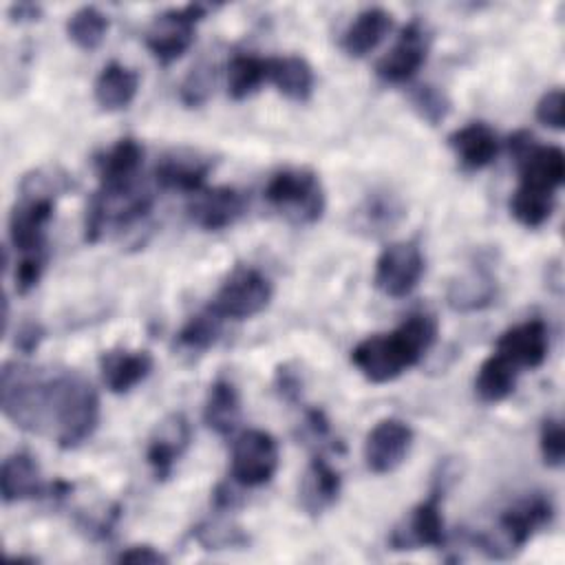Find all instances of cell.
Wrapping results in <instances>:
<instances>
[{"label":"cell","instance_id":"obj_1","mask_svg":"<svg viewBox=\"0 0 565 565\" xmlns=\"http://www.w3.org/2000/svg\"><path fill=\"white\" fill-rule=\"evenodd\" d=\"M437 320L430 313H413L388 333H373L351 351L353 366L373 384H386L415 366L435 344Z\"/></svg>","mask_w":565,"mask_h":565},{"label":"cell","instance_id":"obj_2","mask_svg":"<svg viewBox=\"0 0 565 565\" xmlns=\"http://www.w3.org/2000/svg\"><path fill=\"white\" fill-rule=\"evenodd\" d=\"M99 424V395L93 384L73 369H51L46 433L62 450L88 441Z\"/></svg>","mask_w":565,"mask_h":565},{"label":"cell","instance_id":"obj_3","mask_svg":"<svg viewBox=\"0 0 565 565\" xmlns=\"http://www.w3.org/2000/svg\"><path fill=\"white\" fill-rule=\"evenodd\" d=\"M51 369L24 362H4L0 371V406L20 430L44 435Z\"/></svg>","mask_w":565,"mask_h":565},{"label":"cell","instance_id":"obj_4","mask_svg":"<svg viewBox=\"0 0 565 565\" xmlns=\"http://www.w3.org/2000/svg\"><path fill=\"white\" fill-rule=\"evenodd\" d=\"M554 519L552 499L543 492L527 494L512 505H508L497 521V536L479 534V547L492 556L503 558L523 550L543 527H547Z\"/></svg>","mask_w":565,"mask_h":565},{"label":"cell","instance_id":"obj_5","mask_svg":"<svg viewBox=\"0 0 565 565\" xmlns=\"http://www.w3.org/2000/svg\"><path fill=\"white\" fill-rule=\"evenodd\" d=\"M265 201L294 225H313L327 207L324 188L309 168H282L265 185Z\"/></svg>","mask_w":565,"mask_h":565},{"label":"cell","instance_id":"obj_6","mask_svg":"<svg viewBox=\"0 0 565 565\" xmlns=\"http://www.w3.org/2000/svg\"><path fill=\"white\" fill-rule=\"evenodd\" d=\"M271 296V280L260 269L238 265L221 282L207 307L223 320H249L267 309Z\"/></svg>","mask_w":565,"mask_h":565},{"label":"cell","instance_id":"obj_7","mask_svg":"<svg viewBox=\"0 0 565 565\" xmlns=\"http://www.w3.org/2000/svg\"><path fill=\"white\" fill-rule=\"evenodd\" d=\"M510 152L519 168V188L556 194L565 179V154L556 146H539L530 132L510 137Z\"/></svg>","mask_w":565,"mask_h":565},{"label":"cell","instance_id":"obj_8","mask_svg":"<svg viewBox=\"0 0 565 565\" xmlns=\"http://www.w3.org/2000/svg\"><path fill=\"white\" fill-rule=\"evenodd\" d=\"M205 13H207V7L203 4H188L181 9L161 11L159 15L152 18V22L143 33L146 49L163 66L177 62L192 46L194 26L205 18Z\"/></svg>","mask_w":565,"mask_h":565},{"label":"cell","instance_id":"obj_9","mask_svg":"<svg viewBox=\"0 0 565 565\" xmlns=\"http://www.w3.org/2000/svg\"><path fill=\"white\" fill-rule=\"evenodd\" d=\"M444 479H437L430 494L417 503L388 534V547L393 552H411L422 547H444L446 525L441 514Z\"/></svg>","mask_w":565,"mask_h":565},{"label":"cell","instance_id":"obj_10","mask_svg":"<svg viewBox=\"0 0 565 565\" xmlns=\"http://www.w3.org/2000/svg\"><path fill=\"white\" fill-rule=\"evenodd\" d=\"M278 441L258 428L243 430L232 446L230 475L243 488H260L269 483L278 470Z\"/></svg>","mask_w":565,"mask_h":565},{"label":"cell","instance_id":"obj_11","mask_svg":"<svg viewBox=\"0 0 565 565\" xmlns=\"http://www.w3.org/2000/svg\"><path fill=\"white\" fill-rule=\"evenodd\" d=\"M426 271V258L415 241H397L386 245L373 271V285L388 298H406L419 285Z\"/></svg>","mask_w":565,"mask_h":565},{"label":"cell","instance_id":"obj_12","mask_svg":"<svg viewBox=\"0 0 565 565\" xmlns=\"http://www.w3.org/2000/svg\"><path fill=\"white\" fill-rule=\"evenodd\" d=\"M413 446V428L397 419H380L364 439V463L373 475H391L408 457Z\"/></svg>","mask_w":565,"mask_h":565},{"label":"cell","instance_id":"obj_13","mask_svg":"<svg viewBox=\"0 0 565 565\" xmlns=\"http://www.w3.org/2000/svg\"><path fill=\"white\" fill-rule=\"evenodd\" d=\"M428 55V35L419 20L408 22L393 49L377 62L375 73L386 84H406L424 66Z\"/></svg>","mask_w":565,"mask_h":565},{"label":"cell","instance_id":"obj_14","mask_svg":"<svg viewBox=\"0 0 565 565\" xmlns=\"http://www.w3.org/2000/svg\"><path fill=\"white\" fill-rule=\"evenodd\" d=\"M192 441V426L183 413H170L152 428L146 446V461L152 475L163 481Z\"/></svg>","mask_w":565,"mask_h":565},{"label":"cell","instance_id":"obj_15","mask_svg":"<svg viewBox=\"0 0 565 565\" xmlns=\"http://www.w3.org/2000/svg\"><path fill=\"white\" fill-rule=\"evenodd\" d=\"M245 196L236 188L216 185L192 194L188 205L190 221L205 232H221L232 227L245 214Z\"/></svg>","mask_w":565,"mask_h":565},{"label":"cell","instance_id":"obj_16","mask_svg":"<svg viewBox=\"0 0 565 565\" xmlns=\"http://www.w3.org/2000/svg\"><path fill=\"white\" fill-rule=\"evenodd\" d=\"M143 163V146L135 137L117 139L95 159L102 192H128L137 188Z\"/></svg>","mask_w":565,"mask_h":565},{"label":"cell","instance_id":"obj_17","mask_svg":"<svg viewBox=\"0 0 565 565\" xmlns=\"http://www.w3.org/2000/svg\"><path fill=\"white\" fill-rule=\"evenodd\" d=\"M550 349V331L543 320H525L503 331L494 344V351L505 355L519 369H539Z\"/></svg>","mask_w":565,"mask_h":565},{"label":"cell","instance_id":"obj_18","mask_svg":"<svg viewBox=\"0 0 565 565\" xmlns=\"http://www.w3.org/2000/svg\"><path fill=\"white\" fill-rule=\"evenodd\" d=\"M406 218V207L391 190L369 192L351 214L355 232L377 238L391 234Z\"/></svg>","mask_w":565,"mask_h":565},{"label":"cell","instance_id":"obj_19","mask_svg":"<svg viewBox=\"0 0 565 565\" xmlns=\"http://www.w3.org/2000/svg\"><path fill=\"white\" fill-rule=\"evenodd\" d=\"M0 492L4 503H18L49 494V483L42 481V470L31 452L15 450L2 461Z\"/></svg>","mask_w":565,"mask_h":565},{"label":"cell","instance_id":"obj_20","mask_svg":"<svg viewBox=\"0 0 565 565\" xmlns=\"http://www.w3.org/2000/svg\"><path fill=\"white\" fill-rule=\"evenodd\" d=\"M212 170V161L196 152L177 150L166 154L154 168V181L163 190H177L196 194L205 188V179Z\"/></svg>","mask_w":565,"mask_h":565},{"label":"cell","instance_id":"obj_21","mask_svg":"<svg viewBox=\"0 0 565 565\" xmlns=\"http://www.w3.org/2000/svg\"><path fill=\"white\" fill-rule=\"evenodd\" d=\"M154 360L148 351H128L113 349L102 353L99 369L106 388L115 395H124L141 384L152 373Z\"/></svg>","mask_w":565,"mask_h":565},{"label":"cell","instance_id":"obj_22","mask_svg":"<svg viewBox=\"0 0 565 565\" xmlns=\"http://www.w3.org/2000/svg\"><path fill=\"white\" fill-rule=\"evenodd\" d=\"M342 492V477L340 472L324 459L322 455H316L300 483V505L307 514L320 516L329 508H333Z\"/></svg>","mask_w":565,"mask_h":565},{"label":"cell","instance_id":"obj_23","mask_svg":"<svg viewBox=\"0 0 565 565\" xmlns=\"http://www.w3.org/2000/svg\"><path fill=\"white\" fill-rule=\"evenodd\" d=\"M448 146L466 170H481L499 154V139L483 121H470L450 132Z\"/></svg>","mask_w":565,"mask_h":565},{"label":"cell","instance_id":"obj_24","mask_svg":"<svg viewBox=\"0 0 565 565\" xmlns=\"http://www.w3.org/2000/svg\"><path fill=\"white\" fill-rule=\"evenodd\" d=\"M393 26V15L382 7H369L355 15V20L342 33V51L349 57H364L377 49V44L388 35Z\"/></svg>","mask_w":565,"mask_h":565},{"label":"cell","instance_id":"obj_25","mask_svg":"<svg viewBox=\"0 0 565 565\" xmlns=\"http://www.w3.org/2000/svg\"><path fill=\"white\" fill-rule=\"evenodd\" d=\"M139 90V75L137 71L119 64V62H110L106 64L93 86V95L95 102L102 110L108 113H117L124 110L132 104V99L137 97Z\"/></svg>","mask_w":565,"mask_h":565},{"label":"cell","instance_id":"obj_26","mask_svg":"<svg viewBox=\"0 0 565 565\" xmlns=\"http://www.w3.org/2000/svg\"><path fill=\"white\" fill-rule=\"evenodd\" d=\"M267 79L291 102H307L316 86L311 64L298 55H282L267 60Z\"/></svg>","mask_w":565,"mask_h":565},{"label":"cell","instance_id":"obj_27","mask_svg":"<svg viewBox=\"0 0 565 565\" xmlns=\"http://www.w3.org/2000/svg\"><path fill=\"white\" fill-rule=\"evenodd\" d=\"M203 422L221 437H227L236 430L241 422V395L234 382H230L227 377H218L210 384L203 404Z\"/></svg>","mask_w":565,"mask_h":565},{"label":"cell","instance_id":"obj_28","mask_svg":"<svg viewBox=\"0 0 565 565\" xmlns=\"http://www.w3.org/2000/svg\"><path fill=\"white\" fill-rule=\"evenodd\" d=\"M448 305L455 311L472 313L490 307L497 298V280L486 269H468L448 285Z\"/></svg>","mask_w":565,"mask_h":565},{"label":"cell","instance_id":"obj_29","mask_svg":"<svg viewBox=\"0 0 565 565\" xmlns=\"http://www.w3.org/2000/svg\"><path fill=\"white\" fill-rule=\"evenodd\" d=\"M521 369L514 366L505 355L492 351L477 369L475 375V393L486 404L503 402L512 395Z\"/></svg>","mask_w":565,"mask_h":565},{"label":"cell","instance_id":"obj_30","mask_svg":"<svg viewBox=\"0 0 565 565\" xmlns=\"http://www.w3.org/2000/svg\"><path fill=\"white\" fill-rule=\"evenodd\" d=\"M221 329H223V318L214 313L210 307H205L181 327L174 340V349L181 355H190V358L203 355L218 342Z\"/></svg>","mask_w":565,"mask_h":565},{"label":"cell","instance_id":"obj_31","mask_svg":"<svg viewBox=\"0 0 565 565\" xmlns=\"http://www.w3.org/2000/svg\"><path fill=\"white\" fill-rule=\"evenodd\" d=\"M108 15L97 7H79L66 20L68 40L82 51H95L102 46L108 33Z\"/></svg>","mask_w":565,"mask_h":565},{"label":"cell","instance_id":"obj_32","mask_svg":"<svg viewBox=\"0 0 565 565\" xmlns=\"http://www.w3.org/2000/svg\"><path fill=\"white\" fill-rule=\"evenodd\" d=\"M267 79V60L238 53L227 64V95L236 102L247 99Z\"/></svg>","mask_w":565,"mask_h":565},{"label":"cell","instance_id":"obj_33","mask_svg":"<svg viewBox=\"0 0 565 565\" xmlns=\"http://www.w3.org/2000/svg\"><path fill=\"white\" fill-rule=\"evenodd\" d=\"M556 194H543L534 190L519 188L510 196V214L523 225V227H541L554 212Z\"/></svg>","mask_w":565,"mask_h":565},{"label":"cell","instance_id":"obj_34","mask_svg":"<svg viewBox=\"0 0 565 565\" xmlns=\"http://www.w3.org/2000/svg\"><path fill=\"white\" fill-rule=\"evenodd\" d=\"M214 84H216V62L203 60L194 64L190 73L183 77L179 97L188 108H201L210 99Z\"/></svg>","mask_w":565,"mask_h":565},{"label":"cell","instance_id":"obj_35","mask_svg":"<svg viewBox=\"0 0 565 565\" xmlns=\"http://www.w3.org/2000/svg\"><path fill=\"white\" fill-rule=\"evenodd\" d=\"M192 539L203 550H230V547H245L249 543V536L232 523L221 521H205L192 527Z\"/></svg>","mask_w":565,"mask_h":565},{"label":"cell","instance_id":"obj_36","mask_svg":"<svg viewBox=\"0 0 565 565\" xmlns=\"http://www.w3.org/2000/svg\"><path fill=\"white\" fill-rule=\"evenodd\" d=\"M411 104L415 108V113L430 126L441 124L448 113H450V102L444 95V90L430 86V84H422L411 93Z\"/></svg>","mask_w":565,"mask_h":565},{"label":"cell","instance_id":"obj_37","mask_svg":"<svg viewBox=\"0 0 565 565\" xmlns=\"http://www.w3.org/2000/svg\"><path fill=\"white\" fill-rule=\"evenodd\" d=\"M539 448L545 466L550 468H561L563 457H565V435H563V424L558 417H547L541 424V435H539Z\"/></svg>","mask_w":565,"mask_h":565},{"label":"cell","instance_id":"obj_38","mask_svg":"<svg viewBox=\"0 0 565 565\" xmlns=\"http://www.w3.org/2000/svg\"><path fill=\"white\" fill-rule=\"evenodd\" d=\"M49 254L46 252H31V254H22L20 263L15 265V291L18 294H29L42 278L44 267H46Z\"/></svg>","mask_w":565,"mask_h":565},{"label":"cell","instance_id":"obj_39","mask_svg":"<svg viewBox=\"0 0 565 565\" xmlns=\"http://www.w3.org/2000/svg\"><path fill=\"white\" fill-rule=\"evenodd\" d=\"M563 106H565V95L561 88H552L547 93L541 95V99L536 102V119L552 128V130H563Z\"/></svg>","mask_w":565,"mask_h":565},{"label":"cell","instance_id":"obj_40","mask_svg":"<svg viewBox=\"0 0 565 565\" xmlns=\"http://www.w3.org/2000/svg\"><path fill=\"white\" fill-rule=\"evenodd\" d=\"M276 391L280 393L282 399L287 402H298L300 393H302V380L298 375V371L289 369V364H282L276 369V377H274Z\"/></svg>","mask_w":565,"mask_h":565},{"label":"cell","instance_id":"obj_41","mask_svg":"<svg viewBox=\"0 0 565 565\" xmlns=\"http://www.w3.org/2000/svg\"><path fill=\"white\" fill-rule=\"evenodd\" d=\"M44 338H46V329H44L40 322H24V324L15 331L13 347H15L20 353L29 355V353H33V351L42 344Z\"/></svg>","mask_w":565,"mask_h":565},{"label":"cell","instance_id":"obj_42","mask_svg":"<svg viewBox=\"0 0 565 565\" xmlns=\"http://www.w3.org/2000/svg\"><path fill=\"white\" fill-rule=\"evenodd\" d=\"M119 563H135V565H159L168 563V556L154 550L152 545H130L117 554Z\"/></svg>","mask_w":565,"mask_h":565},{"label":"cell","instance_id":"obj_43","mask_svg":"<svg viewBox=\"0 0 565 565\" xmlns=\"http://www.w3.org/2000/svg\"><path fill=\"white\" fill-rule=\"evenodd\" d=\"M241 503H243V497L238 494V490L225 481L216 483V488L212 490V505L218 512H232V510L241 508Z\"/></svg>","mask_w":565,"mask_h":565},{"label":"cell","instance_id":"obj_44","mask_svg":"<svg viewBox=\"0 0 565 565\" xmlns=\"http://www.w3.org/2000/svg\"><path fill=\"white\" fill-rule=\"evenodd\" d=\"M42 15V7L33 4V2H18L9 7V20L11 22H38Z\"/></svg>","mask_w":565,"mask_h":565}]
</instances>
